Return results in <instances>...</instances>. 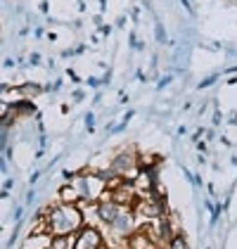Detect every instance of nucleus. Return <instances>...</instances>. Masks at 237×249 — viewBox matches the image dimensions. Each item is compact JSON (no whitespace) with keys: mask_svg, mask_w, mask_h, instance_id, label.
<instances>
[{"mask_svg":"<svg viewBox=\"0 0 237 249\" xmlns=\"http://www.w3.org/2000/svg\"><path fill=\"white\" fill-rule=\"evenodd\" d=\"M88 86H93V88H95V86H100V81L98 78H88Z\"/></svg>","mask_w":237,"mask_h":249,"instance_id":"obj_13","label":"nucleus"},{"mask_svg":"<svg viewBox=\"0 0 237 249\" xmlns=\"http://www.w3.org/2000/svg\"><path fill=\"white\" fill-rule=\"evenodd\" d=\"M59 199H62L64 204H76L81 199V192L76 190V185H64V188L59 190Z\"/></svg>","mask_w":237,"mask_h":249,"instance_id":"obj_6","label":"nucleus"},{"mask_svg":"<svg viewBox=\"0 0 237 249\" xmlns=\"http://www.w3.org/2000/svg\"><path fill=\"white\" fill-rule=\"evenodd\" d=\"M128 245H131V249H154V242L147 232H133Z\"/></svg>","mask_w":237,"mask_h":249,"instance_id":"obj_5","label":"nucleus"},{"mask_svg":"<svg viewBox=\"0 0 237 249\" xmlns=\"http://www.w3.org/2000/svg\"><path fill=\"white\" fill-rule=\"evenodd\" d=\"M50 242H52V237L48 232H43V235L34 232L31 237H26V242H24L21 249H50Z\"/></svg>","mask_w":237,"mask_h":249,"instance_id":"obj_4","label":"nucleus"},{"mask_svg":"<svg viewBox=\"0 0 237 249\" xmlns=\"http://www.w3.org/2000/svg\"><path fill=\"white\" fill-rule=\"evenodd\" d=\"M131 48H135V50H142V43L138 40L135 34H131Z\"/></svg>","mask_w":237,"mask_h":249,"instance_id":"obj_10","label":"nucleus"},{"mask_svg":"<svg viewBox=\"0 0 237 249\" xmlns=\"http://www.w3.org/2000/svg\"><path fill=\"white\" fill-rule=\"evenodd\" d=\"M112 171L117 173V176H123V173H133V171H135V154H133V152L118 154L117 159L112 161Z\"/></svg>","mask_w":237,"mask_h":249,"instance_id":"obj_3","label":"nucleus"},{"mask_svg":"<svg viewBox=\"0 0 237 249\" xmlns=\"http://www.w3.org/2000/svg\"><path fill=\"white\" fill-rule=\"evenodd\" d=\"M74 249H102V235L93 226H83L76 230Z\"/></svg>","mask_w":237,"mask_h":249,"instance_id":"obj_2","label":"nucleus"},{"mask_svg":"<svg viewBox=\"0 0 237 249\" xmlns=\"http://www.w3.org/2000/svg\"><path fill=\"white\" fill-rule=\"evenodd\" d=\"M233 2H235V5H237V0H233Z\"/></svg>","mask_w":237,"mask_h":249,"instance_id":"obj_14","label":"nucleus"},{"mask_svg":"<svg viewBox=\"0 0 237 249\" xmlns=\"http://www.w3.org/2000/svg\"><path fill=\"white\" fill-rule=\"evenodd\" d=\"M169 249H190V247H187V240L183 235H173L169 240Z\"/></svg>","mask_w":237,"mask_h":249,"instance_id":"obj_7","label":"nucleus"},{"mask_svg":"<svg viewBox=\"0 0 237 249\" xmlns=\"http://www.w3.org/2000/svg\"><path fill=\"white\" fill-rule=\"evenodd\" d=\"M214 81H216V76H209V78H204V81L199 83V88H209V86H211Z\"/></svg>","mask_w":237,"mask_h":249,"instance_id":"obj_12","label":"nucleus"},{"mask_svg":"<svg viewBox=\"0 0 237 249\" xmlns=\"http://www.w3.org/2000/svg\"><path fill=\"white\" fill-rule=\"evenodd\" d=\"M48 232L52 235H69V232H76L79 228H83V211L76 204H59L55 209L48 211Z\"/></svg>","mask_w":237,"mask_h":249,"instance_id":"obj_1","label":"nucleus"},{"mask_svg":"<svg viewBox=\"0 0 237 249\" xmlns=\"http://www.w3.org/2000/svg\"><path fill=\"white\" fill-rule=\"evenodd\" d=\"M19 90H21V95H36V93H40L43 88H40V86H36V83H24Z\"/></svg>","mask_w":237,"mask_h":249,"instance_id":"obj_8","label":"nucleus"},{"mask_svg":"<svg viewBox=\"0 0 237 249\" xmlns=\"http://www.w3.org/2000/svg\"><path fill=\"white\" fill-rule=\"evenodd\" d=\"M10 114H12V105H10V102H5V100L0 97V124H2Z\"/></svg>","mask_w":237,"mask_h":249,"instance_id":"obj_9","label":"nucleus"},{"mask_svg":"<svg viewBox=\"0 0 237 249\" xmlns=\"http://www.w3.org/2000/svg\"><path fill=\"white\" fill-rule=\"evenodd\" d=\"M157 38L161 40V43H166V34H164V26H161V24H157Z\"/></svg>","mask_w":237,"mask_h":249,"instance_id":"obj_11","label":"nucleus"}]
</instances>
